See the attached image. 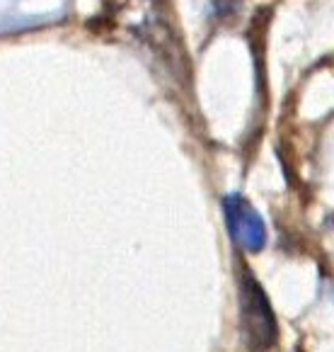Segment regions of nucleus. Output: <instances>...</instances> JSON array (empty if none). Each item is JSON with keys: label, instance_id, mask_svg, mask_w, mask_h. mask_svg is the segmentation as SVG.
<instances>
[{"label": "nucleus", "instance_id": "nucleus-1", "mask_svg": "<svg viewBox=\"0 0 334 352\" xmlns=\"http://www.w3.org/2000/svg\"><path fill=\"white\" fill-rule=\"evenodd\" d=\"M240 318L247 342L254 350H267L276 342L278 326L264 289L247 270L240 272Z\"/></svg>", "mask_w": 334, "mask_h": 352}, {"label": "nucleus", "instance_id": "nucleus-2", "mask_svg": "<svg viewBox=\"0 0 334 352\" xmlns=\"http://www.w3.org/2000/svg\"><path fill=\"white\" fill-rule=\"evenodd\" d=\"M223 212H226L228 228H230L235 243L240 248L250 250V253H259L267 243V228H264V221L257 214V209L247 199L230 195L223 202Z\"/></svg>", "mask_w": 334, "mask_h": 352}]
</instances>
